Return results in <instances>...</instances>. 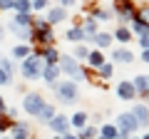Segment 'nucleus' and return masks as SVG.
<instances>
[{
	"instance_id": "nucleus-1",
	"label": "nucleus",
	"mask_w": 149,
	"mask_h": 139,
	"mask_svg": "<svg viewBox=\"0 0 149 139\" xmlns=\"http://www.w3.org/2000/svg\"><path fill=\"white\" fill-rule=\"evenodd\" d=\"M8 27H10L13 35H17V38H22V40L32 38V20H30V15H15L10 22H8Z\"/></svg>"
},
{
	"instance_id": "nucleus-2",
	"label": "nucleus",
	"mask_w": 149,
	"mask_h": 139,
	"mask_svg": "<svg viewBox=\"0 0 149 139\" xmlns=\"http://www.w3.org/2000/svg\"><path fill=\"white\" fill-rule=\"evenodd\" d=\"M57 67H60V72H65V75H70V80H82V70H80V65H77V60L74 57H70V55H65V57H60L57 60Z\"/></svg>"
},
{
	"instance_id": "nucleus-3",
	"label": "nucleus",
	"mask_w": 149,
	"mask_h": 139,
	"mask_svg": "<svg viewBox=\"0 0 149 139\" xmlns=\"http://www.w3.org/2000/svg\"><path fill=\"white\" fill-rule=\"evenodd\" d=\"M22 109H25L27 114H32V117H40V112L45 109L42 97L37 95V92H30V95L25 97V102H22Z\"/></svg>"
},
{
	"instance_id": "nucleus-4",
	"label": "nucleus",
	"mask_w": 149,
	"mask_h": 139,
	"mask_svg": "<svg viewBox=\"0 0 149 139\" xmlns=\"http://www.w3.org/2000/svg\"><path fill=\"white\" fill-rule=\"evenodd\" d=\"M55 90H57V95H60V99L62 102H74L77 99V82H57V85H55Z\"/></svg>"
},
{
	"instance_id": "nucleus-5",
	"label": "nucleus",
	"mask_w": 149,
	"mask_h": 139,
	"mask_svg": "<svg viewBox=\"0 0 149 139\" xmlns=\"http://www.w3.org/2000/svg\"><path fill=\"white\" fill-rule=\"evenodd\" d=\"M22 75H25L27 80H35V77H40V57H35V55H27V57L22 60Z\"/></svg>"
},
{
	"instance_id": "nucleus-6",
	"label": "nucleus",
	"mask_w": 149,
	"mask_h": 139,
	"mask_svg": "<svg viewBox=\"0 0 149 139\" xmlns=\"http://www.w3.org/2000/svg\"><path fill=\"white\" fill-rule=\"evenodd\" d=\"M117 122H119V129H122V137H127L129 132H134V129L139 127V122L134 119V114H132V112H129V114H119Z\"/></svg>"
},
{
	"instance_id": "nucleus-7",
	"label": "nucleus",
	"mask_w": 149,
	"mask_h": 139,
	"mask_svg": "<svg viewBox=\"0 0 149 139\" xmlns=\"http://www.w3.org/2000/svg\"><path fill=\"white\" fill-rule=\"evenodd\" d=\"M47 124H50V129H55L57 134H67V129H70V119L62 117V114H55Z\"/></svg>"
},
{
	"instance_id": "nucleus-8",
	"label": "nucleus",
	"mask_w": 149,
	"mask_h": 139,
	"mask_svg": "<svg viewBox=\"0 0 149 139\" xmlns=\"http://www.w3.org/2000/svg\"><path fill=\"white\" fill-rule=\"evenodd\" d=\"M57 75H60V67H57V65H52V67H50V65H47V67H45V72H42V77H45V82H47V85H57Z\"/></svg>"
},
{
	"instance_id": "nucleus-9",
	"label": "nucleus",
	"mask_w": 149,
	"mask_h": 139,
	"mask_svg": "<svg viewBox=\"0 0 149 139\" xmlns=\"http://www.w3.org/2000/svg\"><path fill=\"white\" fill-rule=\"evenodd\" d=\"M117 95L122 97V99H132V97H134V85H132V82H119Z\"/></svg>"
},
{
	"instance_id": "nucleus-10",
	"label": "nucleus",
	"mask_w": 149,
	"mask_h": 139,
	"mask_svg": "<svg viewBox=\"0 0 149 139\" xmlns=\"http://www.w3.org/2000/svg\"><path fill=\"white\" fill-rule=\"evenodd\" d=\"M65 8H50V13H47V25L50 22H62L65 20Z\"/></svg>"
},
{
	"instance_id": "nucleus-11",
	"label": "nucleus",
	"mask_w": 149,
	"mask_h": 139,
	"mask_svg": "<svg viewBox=\"0 0 149 139\" xmlns=\"http://www.w3.org/2000/svg\"><path fill=\"white\" fill-rule=\"evenodd\" d=\"M132 114H134V119H137L139 124H147V122H149V109L142 107V104H139V107H134Z\"/></svg>"
},
{
	"instance_id": "nucleus-12",
	"label": "nucleus",
	"mask_w": 149,
	"mask_h": 139,
	"mask_svg": "<svg viewBox=\"0 0 149 139\" xmlns=\"http://www.w3.org/2000/svg\"><path fill=\"white\" fill-rule=\"evenodd\" d=\"M112 57L117 60V62H132L134 55L129 52V50H114V52H112Z\"/></svg>"
},
{
	"instance_id": "nucleus-13",
	"label": "nucleus",
	"mask_w": 149,
	"mask_h": 139,
	"mask_svg": "<svg viewBox=\"0 0 149 139\" xmlns=\"http://www.w3.org/2000/svg\"><path fill=\"white\" fill-rule=\"evenodd\" d=\"M134 92H149V77L139 75L137 80H134Z\"/></svg>"
},
{
	"instance_id": "nucleus-14",
	"label": "nucleus",
	"mask_w": 149,
	"mask_h": 139,
	"mask_svg": "<svg viewBox=\"0 0 149 139\" xmlns=\"http://www.w3.org/2000/svg\"><path fill=\"white\" fill-rule=\"evenodd\" d=\"M30 8H32L30 0H15V10H17V15H30Z\"/></svg>"
},
{
	"instance_id": "nucleus-15",
	"label": "nucleus",
	"mask_w": 149,
	"mask_h": 139,
	"mask_svg": "<svg viewBox=\"0 0 149 139\" xmlns=\"http://www.w3.org/2000/svg\"><path fill=\"white\" fill-rule=\"evenodd\" d=\"M42 57H45V62L50 65V67H52V65H57V60H60V55H57V50H52V47H47L42 52Z\"/></svg>"
},
{
	"instance_id": "nucleus-16",
	"label": "nucleus",
	"mask_w": 149,
	"mask_h": 139,
	"mask_svg": "<svg viewBox=\"0 0 149 139\" xmlns=\"http://www.w3.org/2000/svg\"><path fill=\"white\" fill-rule=\"evenodd\" d=\"M35 40H37V42H52V30H50V27H45V30H37Z\"/></svg>"
},
{
	"instance_id": "nucleus-17",
	"label": "nucleus",
	"mask_w": 149,
	"mask_h": 139,
	"mask_svg": "<svg viewBox=\"0 0 149 139\" xmlns=\"http://www.w3.org/2000/svg\"><path fill=\"white\" fill-rule=\"evenodd\" d=\"M82 38H85V30H82V27H72V30H67V40H74V42H80Z\"/></svg>"
},
{
	"instance_id": "nucleus-18",
	"label": "nucleus",
	"mask_w": 149,
	"mask_h": 139,
	"mask_svg": "<svg viewBox=\"0 0 149 139\" xmlns=\"http://www.w3.org/2000/svg\"><path fill=\"white\" fill-rule=\"evenodd\" d=\"M117 127H109V124H104L102 127V139H117Z\"/></svg>"
},
{
	"instance_id": "nucleus-19",
	"label": "nucleus",
	"mask_w": 149,
	"mask_h": 139,
	"mask_svg": "<svg viewBox=\"0 0 149 139\" xmlns=\"http://www.w3.org/2000/svg\"><path fill=\"white\" fill-rule=\"evenodd\" d=\"M87 60H90L92 67H102V65H104V57H102L100 52H90V55H87Z\"/></svg>"
},
{
	"instance_id": "nucleus-20",
	"label": "nucleus",
	"mask_w": 149,
	"mask_h": 139,
	"mask_svg": "<svg viewBox=\"0 0 149 139\" xmlns=\"http://www.w3.org/2000/svg\"><path fill=\"white\" fill-rule=\"evenodd\" d=\"M70 124H74V127H85V124H87V114L85 112H77L72 119H70Z\"/></svg>"
},
{
	"instance_id": "nucleus-21",
	"label": "nucleus",
	"mask_w": 149,
	"mask_h": 139,
	"mask_svg": "<svg viewBox=\"0 0 149 139\" xmlns=\"http://www.w3.org/2000/svg\"><path fill=\"white\" fill-rule=\"evenodd\" d=\"M95 42L100 45V47H107V45L112 42V35H107V32H100V35H95Z\"/></svg>"
},
{
	"instance_id": "nucleus-22",
	"label": "nucleus",
	"mask_w": 149,
	"mask_h": 139,
	"mask_svg": "<svg viewBox=\"0 0 149 139\" xmlns=\"http://www.w3.org/2000/svg\"><path fill=\"white\" fill-rule=\"evenodd\" d=\"M114 38H117L119 42H129V38H132V32H129L127 27H119V30L114 32Z\"/></svg>"
},
{
	"instance_id": "nucleus-23",
	"label": "nucleus",
	"mask_w": 149,
	"mask_h": 139,
	"mask_svg": "<svg viewBox=\"0 0 149 139\" xmlns=\"http://www.w3.org/2000/svg\"><path fill=\"white\" fill-rule=\"evenodd\" d=\"M52 117H55V107H47V104H45V109L40 112V119H42V122H50Z\"/></svg>"
},
{
	"instance_id": "nucleus-24",
	"label": "nucleus",
	"mask_w": 149,
	"mask_h": 139,
	"mask_svg": "<svg viewBox=\"0 0 149 139\" xmlns=\"http://www.w3.org/2000/svg\"><path fill=\"white\" fill-rule=\"evenodd\" d=\"M27 52H30V47H27V45H17V47L13 50V55H15V57H22V60L27 57Z\"/></svg>"
},
{
	"instance_id": "nucleus-25",
	"label": "nucleus",
	"mask_w": 149,
	"mask_h": 139,
	"mask_svg": "<svg viewBox=\"0 0 149 139\" xmlns=\"http://www.w3.org/2000/svg\"><path fill=\"white\" fill-rule=\"evenodd\" d=\"M134 30H137L139 35H147V32H149V27L142 22V17H137V20H134Z\"/></svg>"
},
{
	"instance_id": "nucleus-26",
	"label": "nucleus",
	"mask_w": 149,
	"mask_h": 139,
	"mask_svg": "<svg viewBox=\"0 0 149 139\" xmlns=\"http://www.w3.org/2000/svg\"><path fill=\"white\" fill-rule=\"evenodd\" d=\"M85 35H97V22L92 20V17L87 20V25H85Z\"/></svg>"
},
{
	"instance_id": "nucleus-27",
	"label": "nucleus",
	"mask_w": 149,
	"mask_h": 139,
	"mask_svg": "<svg viewBox=\"0 0 149 139\" xmlns=\"http://www.w3.org/2000/svg\"><path fill=\"white\" fill-rule=\"evenodd\" d=\"M0 70H3L5 75L13 77V62H10V60H0Z\"/></svg>"
},
{
	"instance_id": "nucleus-28",
	"label": "nucleus",
	"mask_w": 149,
	"mask_h": 139,
	"mask_svg": "<svg viewBox=\"0 0 149 139\" xmlns=\"http://www.w3.org/2000/svg\"><path fill=\"white\" fill-rule=\"evenodd\" d=\"M95 134H97V129H95V127H87V129H82V134H80L77 139H92Z\"/></svg>"
},
{
	"instance_id": "nucleus-29",
	"label": "nucleus",
	"mask_w": 149,
	"mask_h": 139,
	"mask_svg": "<svg viewBox=\"0 0 149 139\" xmlns=\"http://www.w3.org/2000/svg\"><path fill=\"white\" fill-rule=\"evenodd\" d=\"M15 8V0H0V10H10Z\"/></svg>"
},
{
	"instance_id": "nucleus-30",
	"label": "nucleus",
	"mask_w": 149,
	"mask_h": 139,
	"mask_svg": "<svg viewBox=\"0 0 149 139\" xmlns=\"http://www.w3.org/2000/svg\"><path fill=\"white\" fill-rule=\"evenodd\" d=\"M32 8L35 10H45L47 8V0H32Z\"/></svg>"
},
{
	"instance_id": "nucleus-31",
	"label": "nucleus",
	"mask_w": 149,
	"mask_h": 139,
	"mask_svg": "<svg viewBox=\"0 0 149 139\" xmlns=\"http://www.w3.org/2000/svg\"><path fill=\"white\" fill-rule=\"evenodd\" d=\"M10 82H13V77H10V75H5V72L0 70V85H10Z\"/></svg>"
},
{
	"instance_id": "nucleus-32",
	"label": "nucleus",
	"mask_w": 149,
	"mask_h": 139,
	"mask_svg": "<svg viewBox=\"0 0 149 139\" xmlns=\"http://www.w3.org/2000/svg\"><path fill=\"white\" fill-rule=\"evenodd\" d=\"M87 55H90V52H87V47H82V45L74 50V57H87Z\"/></svg>"
},
{
	"instance_id": "nucleus-33",
	"label": "nucleus",
	"mask_w": 149,
	"mask_h": 139,
	"mask_svg": "<svg viewBox=\"0 0 149 139\" xmlns=\"http://www.w3.org/2000/svg\"><path fill=\"white\" fill-rule=\"evenodd\" d=\"M100 72H102V77H109V75H112V65H102Z\"/></svg>"
},
{
	"instance_id": "nucleus-34",
	"label": "nucleus",
	"mask_w": 149,
	"mask_h": 139,
	"mask_svg": "<svg viewBox=\"0 0 149 139\" xmlns=\"http://www.w3.org/2000/svg\"><path fill=\"white\" fill-rule=\"evenodd\" d=\"M139 45H142L144 50H149V32H147V35H142V42H139Z\"/></svg>"
},
{
	"instance_id": "nucleus-35",
	"label": "nucleus",
	"mask_w": 149,
	"mask_h": 139,
	"mask_svg": "<svg viewBox=\"0 0 149 139\" xmlns=\"http://www.w3.org/2000/svg\"><path fill=\"white\" fill-rule=\"evenodd\" d=\"M97 17H100V20H107V17H109V13H107V10H97Z\"/></svg>"
},
{
	"instance_id": "nucleus-36",
	"label": "nucleus",
	"mask_w": 149,
	"mask_h": 139,
	"mask_svg": "<svg viewBox=\"0 0 149 139\" xmlns=\"http://www.w3.org/2000/svg\"><path fill=\"white\" fill-rule=\"evenodd\" d=\"M142 22H144V25L149 22V8H144V13H142Z\"/></svg>"
},
{
	"instance_id": "nucleus-37",
	"label": "nucleus",
	"mask_w": 149,
	"mask_h": 139,
	"mask_svg": "<svg viewBox=\"0 0 149 139\" xmlns=\"http://www.w3.org/2000/svg\"><path fill=\"white\" fill-rule=\"evenodd\" d=\"M62 3V8H70V5H74V0H60Z\"/></svg>"
},
{
	"instance_id": "nucleus-38",
	"label": "nucleus",
	"mask_w": 149,
	"mask_h": 139,
	"mask_svg": "<svg viewBox=\"0 0 149 139\" xmlns=\"http://www.w3.org/2000/svg\"><path fill=\"white\" fill-rule=\"evenodd\" d=\"M142 60H144V62H149V50H144V55H142Z\"/></svg>"
},
{
	"instance_id": "nucleus-39",
	"label": "nucleus",
	"mask_w": 149,
	"mask_h": 139,
	"mask_svg": "<svg viewBox=\"0 0 149 139\" xmlns=\"http://www.w3.org/2000/svg\"><path fill=\"white\" fill-rule=\"evenodd\" d=\"M62 139H77V137H74V134H65Z\"/></svg>"
},
{
	"instance_id": "nucleus-40",
	"label": "nucleus",
	"mask_w": 149,
	"mask_h": 139,
	"mask_svg": "<svg viewBox=\"0 0 149 139\" xmlns=\"http://www.w3.org/2000/svg\"><path fill=\"white\" fill-rule=\"evenodd\" d=\"M3 109H5V102H3V97H0V112H3Z\"/></svg>"
},
{
	"instance_id": "nucleus-41",
	"label": "nucleus",
	"mask_w": 149,
	"mask_h": 139,
	"mask_svg": "<svg viewBox=\"0 0 149 139\" xmlns=\"http://www.w3.org/2000/svg\"><path fill=\"white\" fill-rule=\"evenodd\" d=\"M10 139H27V137H10Z\"/></svg>"
},
{
	"instance_id": "nucleus-42",
	"label": "nucleus",
	"mask_w": 149,
	"mask_h": 139,
	"mask_svg": "<svg viewBox=\"0 0 149 139\" xmlns=\"http://www.w3.org/2000/svg\"><path fill=\"white\" fill-rule=\"evenodd\" d=\"M0 139H10V137H0Z\"/></svg>"
},
{
	"instance_id": "nucleus-43",
	"label": "nucleus",
	"mask_w": 149,
	"mask_h": 139,
	"mask_svg": "<svg viewBox=\"0 0 149 139\" xmlns=\"http://www.w3.org/2000/svg\"><path fill=\"white\" fill-rule=\"evenodd\" d=\"M144 139H149V134H147V137H144Z\"/></svg>"
},
{
	"instance_id": "nucleus-44",
	"label": "nucleus",
	"mask_w": 149,
	"mask_h": 139,
	"mask_svg": "<svg viewBox=\"0 0 149 139\" xmlns=\"http://www.w3.org/2000/svg\"><path fill=\"white\" fill-rule=\"evenodd\" d=\"M50 139H57V137H50Z\"/></svg>"
},
{
	"instance_id": "nucleus-45",
	"label": "nucleus",
	"mask_w": 149,
	"mask_h": 139,
	"mask_svg": "<svg viewBox=\"0 0 149 139\" xmlns=\"http://www.w3.org/2000/svg\"><path fill=\"white\" fill-rule=\"evenodd\" d=\"M0 132H3V127H0Z\"/></svg>"
}]
</instances>
